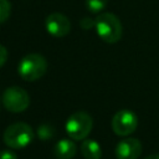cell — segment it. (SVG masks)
I'll list each match as a JSON object with an SVG mask.
<instances>
[{"label": "cell", "instance_id": "6da1fadb", "mask_svg": "<svg viewBox=\"0 0 159 159\" xmlns=\"http://www.w3.org/2000/svg\"><path fill=\"white\" fill-rule=\"evenodd\" d=\"M96 32L107 43H116L120 40L123 27L120 20L112 12H101L96 19Z\"/></svg>", "mask_w": 159, "mask_h": 159}, {"label": "cell", "instance_id": "7a4b0ae2", "mask_svg": "<svg viewBox=\"0 0 159 159\" xmlns=\"http://www.w3.org/2000/svg\"><path fill=\"white\" fill-rule=\"evenodd\" d=\"M47 70V61L40 53H29L19 63V76L27 82L40 80Z\"/></svg>", "mask_w": 159, "mask_h": 159}, {"label": "cell", "instance_id": "3957f363", "mask_svg": "<svg viewBox=\"0 0 159 159\" xmlns=\"http://www.w3.org/2000/svg\"><path fill=\"white\" fill-rule=\"evenodd\" d=\"M34 139L32 128L24 122L10 124L4 132V142L12 149H21L27 147Z\"/></svg>", "mask_w": 159, "mask_h": 159}, {"label": "cell", "instance_id": "277c9868", "mask_svg": "<svg viewBox=\"0 0 159 159\" xmlns=\"http://www.w3.org/2000/svg\"><path fill=\"white\" fill-rule=\"evenodd\" d=\"M93 127L92 117L83 111L75 112L66 122V132L72 140H83L91 133Z\"/></svg>", "mask_w": 159, "mask_h": 159}, {"label": "cell", "instance_id": "5b68a950", "mask_svg": "<svg viewBox=\"0 0 159 159\" xmlns=\"http://www.w3.org/2000/svg\"><path fill=\"white\" fill-rule=\"evenodd\" d=\"M2 104L9 112L20 113L30 106V96L21 87H9L2 93Z\"/></svg>", "mask_w": 159, "mask_h": 159}, {"label": "cell", "instance_id": "8992f818", "mask_svg": "<svg viewBox=\"0 0 159 159\" xmlns=\"http://www.w3.org/2000/svg\"><path fill=\"white\" fill-rule=\"evenodd\" d=\"M137 114L129 109H120L112 118V129L119 137H127L132 134L137 129Z\"/></svg>", "mask_w": 159, "mask_h": 159}, {"label": "cell", "instance_id": "52a82bcc", "mask_svg": "<svg viewBox=\"0 0 159 159\" xmlns=\"http://www.w3.org/2000/svg\"><path fill=\"white\" fill-rule=\"evenodd\" d=\"M46 30L55 37H65L71 31L70 19L61 12H52L45 20Z\"/></svg>", "mask_w": 159, "mask_h": 159}, {"label": "cell", "instance_id": "ba28073f", "mask_svg": "<svg viewBox=\"0 0 159 159\" xmlns=\"http://www.w3.org/2000/svg\"><path fill=\"white\" fill-rule=\"evenodd\" d=\"M117 159H138L142 154V143L137 138H124L116 145Z\"/></svg>", "mask_w": 159, "mask_h": 159}, {"label": "cell", "instance_id": "9c48e42d", "mask_svg": "<svg viewBox=\"0 0 159 159\" xmlns=\"http://www.w3.org/2000/svg\"><path fill=\"white\" fill-rule=\"evenodd\" d=\"M53 153L58 159H72L77 153V145L73 140L61 139L56 143L53 148Z\"/></svg>", "mask_w": 159, "mask_h": 159}, {"label": "cell", "instance_id": "30bf717a", "mask_svg": "<svg viewBox=\"0 0 159 159\" xmlns=\"http://www.w3.org/2000/svg\"><path fill=\"white\" fill-rule=\"evenodd\" d=\"M81 153L84 159H101L102 158L101 145L93 139H84L82 142Z\"/></svg>", "mask_w": 159, "mask_h": 159}, {"label": "cell", "instance_id": "8fae6325", "mask_svg": "<svg viewBox=\"0 0 159 159\" xmlns=\"http://www.w3.org/2000/svg\"><path fill=\"white\" fill-rule=\"evenodd\" d=\"M36 134H37V137H39L41 140H48V139H51V138L55 135V128H53L51 124L42 123V124H40V125L37 127Z\"/></svg>", "mask_w": 159, "mask_h": 159}, {"label": "cell", "instance_id": "7c38bea8", "mask_svg": "<svg viewBox=\"0 0 159 159\" xmlns=\"http://www.w3.org/2000/svg\"><path fill=\"white\" fill-rule=\"evenodd\" d=\"M84 1H86V7L92 14H99L102 10L106 9L108 4V0H84Z\"/></svg>", "mask_w": 159, "mask_h": 159}, {"label": "cell", "instance_id": "4fadbf2b", "mask_svg": "<svg viewBox=\"0 0 159 159\" xmlns=\"http://www.w3.org/2000/svg\"><path fill=\"white\" fill-rule=\"evenodd\" d=\"M11 12V4L9 0H0V24L5 22Z\"/></svg>", "mask_w": 159, "mask_h": 159}, {"label": "cell", "instance_id": "5bb4252c", "mask_svg": "<svg viewBox=\"0 0 159 159\" xmlns=\"http://www.w3.org/2000/svg\"><path fill=\"white\" fill-rule=\"evenodd\" d=\"M80 25H81V27H82L83 30H89V29H92V27L96 26V20H93V19H91V17H83V19L81 20Z\"/></svg>", "mask_w": 159, "mask_h": 159}, {"label": "cell", "instance_id": "9a60e30c", "mask_svg": "<svg viewBox=\"0 0 159 159\" xmlns=\"http://www.w3.org/2000/svg\"><path fill=\"white\" fill-rule=\"evenodd\" d=\"M0 159H17V155L12 150H1Z\"/></svg>", "mask_w": 159, "mask_h": 159}, {"label": "cell", "instance_id": "2e32d148", "mask_svg": "<svg viewBox=\"0 0 159 159\" xmlns=\"http://www.w3.org/2000/svg\"><path fill=\"white\" fill-rule=\"evenodd\" d=\"M6 58H7V50L5 46L0 45V67L6 62Z\"/></svg>", "mask_w": 159, "mask_h": 159}, {"label": "cell", "instance_id": "e0dca14e", "mask_svg": "<svg viewBox=\"0 0 159 159\" xmlns=\"http://www.w3.org/2000/svg\"><path fill=\"white\" fill-rule=\"evenodd\" d=\"M144 159H159V154H150V155L145 157Z\"/></svg>", "mask_w": 159, "mask_h": 159}]
</instances>
